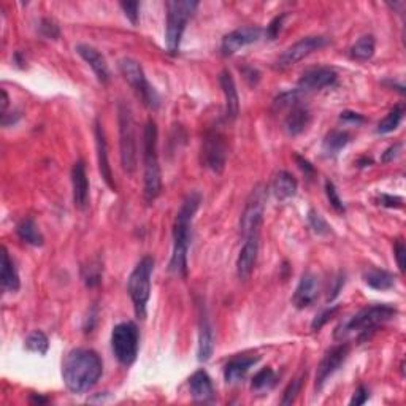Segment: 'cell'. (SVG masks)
<instances>
[{
  "label": "cell",
  "mask_w": 406,
  "mask_h": 406,
  "mask_svg": "<svg viewBox=\"0 0 406 406\" xmlns=\"http://www.w3.org/2000/svg\"><path fill=\"white\" fill-rule=\"evenodd\" d=\"M104 364L95 351L88 348L72 349L62 364V380L70 392H88L100 380Z\"/></svg>",
  "instance_id": "6da1fadb"
},
{
  "label": "cell",
  "mask_w": 406,
  "mask_h": 406,
  "mask_svg": "<svg viewBox=\"0 0 406 406\" xmlns=\"http://www.w3.org/2000/svg\"><path fill=\"white\" fill-rule=\"evenodd\" d=\"M77 53L88 62V66L92 68V72L95 73L97 80H99L102 84H107L108 81H110V70H108L105 57L102 56L94 46L81 43V45L77 46Z\"/></svg>",
  "instance_id": "44dd1931"
},
{
  "label": "cell",
  "mask_w": 406,
  "mask_h": 406,
  "mask_svg": "<svg viewBox=\"0 0 406 406\" xmlns=\"http://www.w3.org/2000/svg\"><path fill=\"white\" fill-rule=\"evenodd\" d=\"M121 8L124 10V15H126L127 18L131 19V23L137 24L140 3L138 2H121Z\"/></svg>",
  "instance_id": "7bdbcfd3"
},
{
  "label": "cell",
  "mask_w": 406,
  "mask_h": 406,
  "mask_svg": "<svg viewBox=\"0 0 406 406\" xmlns=\"http://www.w3.org/2000/svg\"><path fill=\"white\" fill-rule=\"evenodd\" d=\"M273 382H275V371L270 367H265L254 375L251 381V387L254 389V391H262V389L272 387Z\"/></svg>",
  "instance_id": "836d02e7"
},
{
  "label": "cell",
  "mask_w": 406,
  "mask_h": 406,
  "mask_svg": "<svg viewBox=\"0 0 406 406\" xmlns=\"http://www.w3.org/2000/svg\"><path fill=\"white\" fill-rule=\"evenodd\" d=\"M259 254V235L245 238V245L241 246L237 259V275L241 281H246L252 275L257 262Z\"/></svg>",
  "instance_id": "e0dca14e"
},
{
  "label": "cell",
  "mask_w": 406,
  "mask_h": 406,
  "mask_svg": "<svg viewBox=\"0 0 406 406\" xmlns=\"http://www.w3.org/2000/svg\"><path fill=\"white\" fill-rule=\"evenodd\" d=\"M30 402L32 403H46L48 402V398H45V397H37V395H32L30 397Z\"/></svg>",
  "instance_id": "816d5d0a"
},
{
  "label": "cell",
  "mask_w": 406,
  "mask_h": 406,
  "mask_svg": "<svg viewBox=\"0 0 406 406\" xmlns=\"http://www.w3.org/2000/svg\"><path fill=\"white\" fill-rule=\"evenodd\" d=\"M338 311H340V306H332V308H327V310H324L321 315H317L315 317V321H313V324H311V329L315 330V332L321 330L330 321V319L337 315Z\"/></svg>",
  "instance_id": "f35d334b"
},
{
  "label": "cell",
  "mask_w": 406,
  "mask_h": 406,
  "mask_svg": "<svg viewBox=\"0 0 406 406\" xmlns=\"http://www.w3.org/2000/svg\"><path fill=\"white\" fill-rule=\"evenodd\" d=\"M214 353V333L213 327L208 321L207 315H202L200 317V327H199V348H197V359L200 362H207L211 359Z\"/></svg>",
  "instance_id": "d4e9b609"
},
{
  "label": "cell",
  "mask_w": 406,
  "mask_h": 406,
  "mask_svg": "<svg viewBox=\"0 0 406 406\" xmlns=\"http://www.w3.org/2000/svg\"><path fill=\"white\" fill-rule=\"evenodd\" d=\"M118 68L124 80L131 84V88L137 92V95L142 99L143 104L151 108V110H158L160 105L159 94L156 89L148 83V80L145 77L143 67L140 66L138 61H135L132 57H122L119 59Z\"/></svg>",
  "instance_id": "ba28073f"
},
{
  "label": "cell",
  "mask_w": 406,
  "mask_h": 406,
  "mask_svg": "<svg viewBox=\"0 0 406 406\" xmlns=\"http://www.w3.org/2000/svg\"><path fill=\"white\" fill-rule=\"evenodd\" d=\"M83 279L86 286L89 288H94L100 283V267L99 265H91V267H86L83 270Z\"/></svg>",
  "instance_id": "ab89813d"
},
{
  "label": "cell",
  "mask_w": 406,
  "mask_h": 406,
  "mask_svg": "<svg viewBox=\"0 0 406 406\" xmlns=\"http://www.w3.org/2000/svg\"><path fill=\"white\" fill-rule=\"evenodd\" d=\"M202 202V196L199 192L187 194L178 210L175 224H173V252L170 259V272L176 276L187 275V251L191 243V227L194 216Z\"/></svg>",
  "instance_id": "7a4b0ae2"
},
{
  "label": "cell",
  "mask_w": 406,
  "mask_h": 406,
  "mask_svg": "<svg viewBox=\"0 0 406 406\" xmlns=\"http://www.w3.org/2000/svg\"><path fill=\"white\" fill-rule=\"evenodd\" d=\"M227 162L225 137L218 131L207 132L202 143V164L214 173H223Z\"/></svg>",
  "instance_id": "8fae6325"
},
{
  "label": "cell",
  "mask_w": 406,
  "mask_h": 406,
  "mask_svg": "<svg viewBox=\"0 0 406 406\" xmlns=\"http://www.w3.org/2000/svg\"><path fill=\"white\" fill-rule=\"evenodd\" d=\"M337 72L333 68L329 67H319L308 70L306 73H303V77L297 83V92L299 94H306V92H315L330 88L337 83Z\"/></svg>",
  "instance_id": "5bb4252c"
},
{
  "label": "cell",
  "mask_w": 406,
  "mask_h": 406,
  "mask_svg": "<svg viewBox=\"0 0 406 406\" xmlns=\"http://www.w3.org/2000/svg\"><path fill=\"white\" fill-rule=\"evenodd\" d=\"M95 146H97V160H99L100 175L107 183V186L110 187L111 191L116 192V183H115V178H113L110 160H108V146L105 140V132L99 119L95 121Z\"/></svg>",
  "instance_id": "ac0fdd59"
},
{
  "label": "cell",
  "mask_w": 406,
  "mask_h": 406,
  "mask_svg": "<svg viewBox=\"0 0 406 406\" xmlns=\"http://www.w3.org/2000/svg\"><path fill=\"white\" fill-rule=\"evenodd\" d=\"M344 284V276L343 275H340V276H337V278H335V286L332 289H330V292H329V295H327V300L329 302H332L335 297H337L338 294H340V289H341V286Z\"/></svg>",
  "instance_id": "681fc988"
},
{
  "label": "cell",
  "mask_w": 406,
  "mask_h": 406,
  "mask_svg": "<svg viewBox=\"0 0 406 406\" xmlns=\"http://www.w3.org/2000/svg\"><path fill=\"white\" fill-rule=\"evenodd\" d=\"M306 373H303L299 378H295L294 381H292L288 387H286L284 395H283V400H281V405H292L295 402L297 395L300 394L302 391V386H303V380H305Z\"/></svg>",
  "instance_id": "e575fe53"
},
{
  "label": "cell",
  "mask_w": 406,
  "mask_h": 406,
  "mask_svg": "<svg viewBox=\"0 0 406 406\" xmlns=\"http://www.w3.org/2000/svg\"><path fill=\"white\" fill-rule=\"evenodd\" d=\"M262 37V29L257 26L243 27V29H237L230 34H227L223 43H221V53L223 56H234L237 51L245 48L251 43H256Z\"/></svg>",
  "instance_id": "9a60e30c"
},
{
  "label": "cell",
  "mask_w": 406,
  "mask_h": 406,
  "mask_svg": "<svg viewBox=\"0 0 406 406\" xmlns=\"http://www.w3.org/2000/svg\"><path fill=\"white\" fill-rule=\"evenodd\" d=\"M310 121H311L310 110L297 102L295 105L290 107L289 115L284 119V129L289 135L295 137V135H300L302 132L306 131V127L310 126Z\"/></svg>",
  "instance_id": "7402d4cb"
},
{
  "label": "cell",
  "mask_w": 406,
  "mask_h": 406,
  "mask_svg": "<svg viewBox=\"0 0 406 406\" xmlns=\"http://www.w3.org/2000/svg\"><path fill=\"white\" fill-rule=\"evenodd\" d=\"M154 272V259L151 256H145L137 264L133 272L129 276L127 290L131 295L135 315L138 319L146 317V306H148L151 295V276Z\"/></svg>",
  "instance_id": "52a82bcc"
},
{
  "label": "cell",
  "mask_w": 406,
  "mask_h": 406,
  "mask_svg": "<svg viewBox=\"0 0 406 406\" xmlns=\"http://www.w3.org/2000/svg\"><path fill=\"white\" fill-rule=\"evenodd\" d=\"M140 335L133 322H121L111 332V349L118 362L131 367L138 356Z\"/></svg>",
  "instance_id": "9c48e42d"
},
{
  "label": "cell",
  "mask_w": 406,
  "mask_h": 406,
  "mask_svg": "<svg viewBox=\"0 0 406 406\" xmlns=\"http://www.w3.org/2000/svg\"><path fill=\"white\" fill-rule=\"evenodd\" d=\"M400 149H402V145H400V143H395L392 146H389V148L384 151L381 160L384 162V164H387V162H392L398 156Z\"/></svg>",
  "instance_id": "f6af8a7d"
},
{
  "label": "cell",
  "mask_w": 406,
  "mask_h": 406,
  "mask_svg": "<svg viewBox=\"0 0 406 406\" xmlns=\"http://www.w3.org/2000/svg\"><path fill=\"white\" fill-rule=\"evenodd\" d=\"M341 121H346V122H356V124H360L364 122L365 119L359 113H354V111H343L340 116Z\"/></svg>",
  "instance_id": "c3c4849f"
},
{
  "label": "cell",
  "mask_w": 406,
  "mask_h": 406,
  "mask_svg": "<svg viewBox=\"0 0 406 406\" xmlns=\"http://www.w3.org/2000/svg\"><path fill=\"white\" fill-rule=\"evenodd\" d=\"M368 400V391L367 389L364 387V386H360L359 389H357V391L354 392V397H353V400H351V405H356V406H359V405H364L365 402Z\"/></svg>",
  "instance_id": "7dc6e473"
},
{
  "label": "cell",
  "mask_w": 406,
  "mask_h": 406,
  "mask_svg": "<svg viewBox=\"0 0 406 406\" xmlns=\"http://www.w3.org/2000/svg\"><path fill=\"white\" fill-rule=\"evenodd\" d=\"M394 254H395V259H397V265H398L400 272H405V265H406V248H405L403 240H397V241H395Z\"/></svg>",
  "instance_id": "b9f144b4"
},
{
  "label": "cell",
  "mask_w": 406,
  "mask_h": 406,
  "mask_svg": "<svg viewBox=\"0 0 406 406\" xmlns=\"http://www.w3.org/2000/svg\"><path fill=\"white\" fill-rule=\"evenodd\" d=\"M308 221H310V225L311 229L316 232L319 235H326L330 232V227L326 223V219L322 218L321 214L316 213L315 210H310V213H308Z\"/></svg>",
  "instance_id": "8d00e7d4"
},
{
  "label": "cell",
  "mask_w": 406,
  "mask_h": 406,
  "mask_svg": "<svg viewBox=\"0 0 406 406\" xmlns=\"http://www.w3.org/2000/svg\"><path fill=\"white\" fill-rule=\"evenodd\" d=\"M284 19H286V15H279V16H276V18L272 21V23H270L267 26V30H265V35H267L268 40H275L276 37L279 35L281 27H283Z\"/></svg>",
  "instance_id": "60d3db41"
},
{
  "label": "cell",
  "mask_w": 406,
  "mask_h": 406,
  "mask_svg": "<svg viewBox=\"0 0 406 406\" xmlns=\"http://www.w3.org/2000/svg\"><path fill=\"white\" fill-rule=\"evenodd\" d=\"M259 362V357L254 356H238L235 359H232L229 364L224 368V378L229 384H235L241 381L246 376V373L251 370Z\"/></svg>",
  "instance_id": "cb8c5ba5"
},
{
  "label": "cell",
  "mask_w": 406,
  "mask_h": 406,
  "mask_svg": "<svg viewBox=\"0 0 406 406\" xmlns=\"http://www.w3.org/2000/svg\"><path fill=\"white\" fill-rule=\"evenodd\" d=\"M403 116H405V107L403 105H395L392 110L387 113L386 118H384L382 121L378 124L376 132L381 133V135L394 132L395 129L400 126V122H402Z\"/></svg>",
  "instance_id": "1f68e13d"
},
{
  "label": "cell",
  "mask_w": 406,
  "mask_h": 406,
  "mask_svg": "<svg viewBox=\"0 0 406 406\" xmlns=\"http://www.w3.org/2000/svg\"><path fill=\"white\" fill-rule=\"evenodd\" d=\"M294 159H295L297 164H299L300 170L305 173L306 176H315V167H313L310 162H308L306 159H303L302 156H299V154H294Z\"/></svg>",
  "instance_id": "bcb514c9"
},
{
  "label": "cell",
  "mask_w": 406,
  "mask_h": 406,
  "mask_svg": "<svg viewBox=\"0 0 406 406\" xmlns=\"http://www.w3.org/2000/svg\"><path fill=\"white\" fill-rule=\"evenodd\" d=\"M189 389H191V395L196 402L207 403L211 402L214 397V389L211 378L205 370H199L194 373L189 380Z\"/></svg>",
  "instance_id": "603a6c76"
},
{
  "label": "cell",
  "mask_w": 406,
  "mask_h": 406,
  "mask_svg": "<svg viewBox=\"0 0 406 406\" xmlns=\"http://www.w3.org/2000/svg\"><path fill=\"white\" fill-rule=\"evenodd\" d=\"M0 279H2L3 290L7 292H16L21 286L18 270H16L13 261L10 259V254L5 246L2 248V275H0Z\"/></svg>",
  "instance_id": "4316f807"
},
{
  "label": "cell",
  "mask_w": 406,
  "mask_h": 406,
  "mask_svg": "<svg viewBox=\"0 0 406 406\" xmlns=\"http://www.w3.org/2000/svg\"><path fill=\"white\" fill-rule=\"evenodd\" d=\"M349 142H351V135L348 132L332 131L326 135V138H324L322 149L324 153L330 156V158H335V156H338L341 149L348 146Z\"/></svg>",
  "instance_id": "f546056e"
},
{
  "label": "cell",
  "mask_w": 406,
  "mask_h": 406,
  "mask_svg": "<svg viewBox=\"0 0 406 406\" xmlns=\"http://www.w3.org/2000/svg\"><path fill=\"white\" fill-rule=\"evenodd\" d=\"M16 234L21 238V241H24L26 245L30 246H41L45 238H43L39 225L32 218H24L19 221L18 227H16Z\"/></svg>",
  "instance_id": "83f0119b"
},
{
  "label": "cell",
  "mask_w": 406,
  "mask_h": 406,
  "mask_svg": "<svg viewBox=\"0 0 406 406\" xmlns=\"http://www.w3.org/2000/svg\"><path fill=\"white\" fill-rule=\"evenodd\" d=\"M39 30H40V34L45 37V39L56 40V39H59V35H61V29H59L57 23L51 18H43L40 21Z\"/></svg>",
  "instance_id": "d590c367"
},
{
  "label": "cell",
  "mask_w": 406,
  "mask_h": 406,
  "mask_svg": "<svg viewBox=\"0 0 406 406\" xmlns=\"http://www.w3.org/2000/svg\"><path fill=\"white\" fill-rule=\"evenodd\" d=\"M397 315V310L389 305H373L357 311L356 315L346 317L340 326L335 329V340L343 341L348 335L357 333L359 341L367 340L375 330L389 319Z\"/></svg>",
  "instance_id": "3957f363"
},
{
  "label": "cell",
  "mask_w": 406,
  "mask_h": 406,
  "mask_svg": "<svg viewBox=\"0 0 406 406\" xmlns=\"http://www.w3.org/2000/svg\"><path fill=\"white\" fill-rule=\"evenodd\" d=\"M375 46H376L375 37L373 35L360 37V39L354 43L353 48H351V57L356 59V61L365 62L368 61V59L373 57V54H375Z\"/></svg>",
  "instance_id": "4dcf8cb0"
},
{
  "label": "cell",
  "mask_w": 406,
  "mask_h": 406,
  "mask_svg": "<svg viewBox=\"0 0 406 406\" xmlns=\"http://www.w3.org/2000/svg\"><path fill=\"white\" fill-rule=\"evenodd\" d=\"M118 124H119V149H121V165L124 172L133 173L138 164V146L135 121L131 107L126 102L118 104Z\"/></svg>",
  "instance_id": "8992f818"
},
{
  "label": "cell",
  "mask_w": 406,
  "mask_h": 406,
  "mask_svg": "<svg viewBox=\"0 0 406 406\" xmlns=\"http://www.w3.org/2000/svg\"><path fill=\"white\" fill-rule=\"evenodd\" d=\"M26 348L32 351V353L45 356L48 348H50V340H48L46 335L40 332V330H35V332H32L29 337L26 338Z\"/></svg>",
  "instance_id": "d6a6232c"
},
{
  "label": "cell",
  "mask_w": 406,
  "mask_h": 406,
  "mask_svg": "<svg viewBox=\"0 0 406 406\" xmlns=\"http://www.w3.org/2000/svg\"><path fill=\"white\" fill-rule=\"evenodd\" d=\"M364 281L367 286L376 290L392 289L395 284V276L391 272L380 268H368L364 272Z\"/></svg>",
  "instance_id": "f1b7e54d"
},
{
  "label": "cell",
  "mask_w": 406,
  "mask_h": 406,
  "mask_svg": "<svg viewBox=\"0 0 406 406\" xmlns=\"http://www.w3.org/2000/svg\"><path fill=\"white\" fill-rule=\"evenodd\" d=\"M326 194H327V199L332 207L338 211V213H344V203L343 200L340 199L338 196V191L337 187H335V184L332 181H326Z\"/></svg>",
  "instance_id": "74e56055"
},
{
  "label": "cell",
  "mask_w": 406,
  "mask_h": 406,
  "mask_svg": "<svg viewBox=\"0 0 406 406\" xmlns=\"http://www.w3.org/2000/svg\"><path fill=\"white\" fill-rule=\"evenodd\" d=\"M72 186H73V203L78 210H84L89 202V181L86 175V167L83 160H77L72 169Z\"/></svg>",
  "instance_id": "d6986e66"
},
{
  "label": "cell",
  "mask_w": 406,
  "mask_h": 406,
  "mask_svg": "<svg viewBox=\"0 0 406 406\" xmlns=\"http://www.w3.org/2000/svg\"><path fill=\"white\" fill-rule=\"evenodd\" d=\"M219 84L225 99V118L229 121H235L238 118V113H240V99H238V91L234 77H232L229 70H223L219 73Z\"/></svg>",
  "instance_id": "ffe728a7"
},
{
  "label": "cell",
  "mask_w": 406,
  "mask_h": 406,
  "mask_svg": "<svg viewBox=\"0 0 406 406\" xmlns=\"http://www.w3.org/2000/svg\"><path fill=\"white\" fill-rule=\"evenodd\" d=\"M7 108H8V95H7V91L2 89V116L7 115Z\"/></svg>",
  "instance_id": "f907efd6"
},
{
  "label": "cell",
  "mask_w": 406,
  "mask_h": 406,
  "mask_svg": "<svg viewBox=\"0 0 406 406\" xmlns=\"http://www.w3.org/2000/svg\"><path fill=\"white\" fill-rule=\"evenodd\" d=\"M297 189H299V183H297L292 173L283 170L275 176L272 191L279 202H284V200L294 197L297 194Z\"/></svg>",
  "instance_id": "484cf974"
},
{
  "label": "cell",
  "mask_w": 406,
  "mask_h": 406,
  "mask_svg": "<svg viewBox=\"0 0 406 406\" xmlns=\"http://www.w3.org/2000/svg\"><path fill=\"white\" fill-rule=\"evenodd\" d=\"M348 354H349V344H346V343L333 346L332 349L327 351L326 356L322 357L321 364H319V367H317L316 391H321L329 378L332 376L333 373L341 367V364H343V362L346 360Z\"/></svg>",
  "instance_id": "4fadbf2b"
},
{
  "label": "cell",
  "mask_w": 406,
  "mask_h": 406,
  "mask_svg": "<svg viewBox=\"0 0 406 406\" xmlns=\"http://www.w3.org/2000/svg\"><path fill=\"white\" fill-rule=\"evenodd\" d=\"M143 164H145V200L153 203L162 191V175L158 156V126L149 119L143 132Z\"/></svg>",
  "instance_id": "277c9868"
},
{
  "label": "cell",
  "mask_w": 406,
  "mask_h": 406,
  "mask_svg": "<svg viewBox=\"0 0 406 406\" xmlns=\"http://www.w3.org/2000/svg\"><path fill=\"white\" fill-rule=\"evenodd\" d=\"M380 205L387 208H400L403 207V199L397 196H387V194H381L380 196Z\"/></svg>",
  "instance_id": "ee69618b"
},
{
  "label": "cell",
  "mask_w": 406,
  "mask_h": 406,
  "mask_svg": "<svg viewBox=\"0 0 406 406\" xmlns=\"http://www.w3.org/2000/svg\"><path fill=\"white\" fill-rule=\"evenodd\" d=\"M319 290H321V284H319L317 276L311 272L303 273L294 292V297H292V303L299 310H305L317 300Z\"/></svg>",
  "instance_id": "2e32d148"
},
{
  "label": "cell",
  "mask_w": 406,
  "mask_h": 406,
  "mask_svg": "<svg viewBox=\"0 0 406 406\" xmlns=\"http://www.w3.org/2000/svg\"><path fill=\"white\" fill-rule=\"evenodd\" d=\"M265 202H267V187L264 184H257L249 194L245 210L241 213L240 232L243 238L261 234Z\"/></svg>",
  "instance_id": "30bf717a"
},
{
  "label": "cell",
  "mask_w": 406,
  "mask_h": 406,
  "mask_svg": "<svg viewBox=\"0 0 406 406\" xmlns=\"http://www.w3.org/2000/svg\"><path fill=\"white\" fill-rule=\"evenodd\" d=\"M199 7L196 0H170L167 2V30L165 45L170 54L180 51L181 39L187 21L192 18Z\"/></svg>",
  "instance_id": "5b68a950"
},
{
  "label": "cell",
  "mask_w": 406,
  "mask_h": 406,
  "mask_svg": "<svg viewBox=\"0 0 406 406\" xmlns=\"http://www.w3.org/2000/svg\"><path fill=\"white\" fill-rule=\"evenodd\" d=\"M329 43L327 37H321V35H311V37H303L302 40H299L294 45L289 46L276 61V68L284 70L289 68L292 66H295L297 62L303 61V59L310 56L315 51H319L321 48H324Z\"/></svg>",
  "instance_id": "7c38bea8"
}]
</instances>
